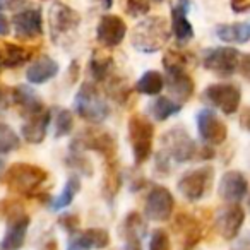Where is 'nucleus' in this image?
Listing matches in <instances>:
<instances>
[{"mask_svg": "<svg viewBox=\"0 0 250 250\" xmlns=\"http://www.w3.org/2000/svg\"><path fill=\"white\" fill-rule=\"evenodd\" d=\"M161 146H163L161 151L177 163H188V161L199 160L206 161L214 158V149L209 144L199 146L187 132V129L180 125L171 127L161 136Z\"/></svg>", "mask_w": 250, "mask_h": 250, "instance_id": "f257e3e1", "label": "nucleus"}, {"mask_svg": "<svg viewBox=\"0 0 250 250\" xmlns=\"http://www.w3.org/2000/svg\"><path fill=\"white\" fill-rule=\"evenodd\" d=\"M46 178L48 171L31 163H14L2 171V184L22 197H36L38 188L45 184Z\"/></svg>", "mask_w": 250, "mask_h": 250, "instance_id": "f03ea898", "label": "nucleus"}, {"mask_svg": "<svg viewBox=\"0 0 250 250\" xmlns=\"http://www.w3.org/2000/svg\"><path fill=\"white\" fill-rule=\"evenodd\" d=\"M170 35V24L167 19L161 16H151L134 26L130 43L143 53H156L167 46Z\"/></svg>", "mask_w": 250, "mask_h": 250, "instance_id": "7ed1b4c3", "label": "nucleus"}, {"mask_svg": "<svg viewBox=\"0 0 250 250\" xmlns=\"http://www.w3.org/2000/svg\"><path fill=\"white\" fill-rule=\"evenodd\" d=\"M74 104L77 115L89 124H101L110 115V106L94 83H84L79 87Z\"/></svg>", "mask_w": 250, "mask_h": 250, "instance_id": "20e7f679", "label": "nucleus"}, {"mask_svg": "<svg viewBox=\"0 0 250 250\" xmlns=\"http://www.w3.org/2000/svg\"><path fill=\"white\" fill-rule=\"evenodd\" d=\"M129 141L136 167L144 165L153 154L154 125L146 117L136 113L129 118Z\"/></svg>", "mask_w": 250, "mask_h": 250, "instance_id": "39448f33", "label": "nucleus"}, {"mask_svg": "<svg viewBox=\"0 0 250 250\" xmlns=\"http://www.w3.org/2000/svg\"><path fill=\"white\" fill-rule=\"evenodd\" d=\"M117 139L113 134L101 129H86L70 144V151H93L101 154L104 161L117 160Z\"/></svg>", "mask_w": 250, "mask_h": 250, "instance_id": "423d86ee", "label": "nucleus"}, {"mask_svg": "<svg viewBox=\"0 0 250 250\" xmlns=\"http://www.w3.org/2000/svg\"><path fill=\"white\" fill-rule=\"evenodd\" d=\"M81 24V16L77 11L69 7L67 4L57 2L50 7L48 12V28L50 36L53 43H62L63 40L69 38L72 33L77 31Z\"/></svg>", "mask_w": 250, "mask_h": 250, "instance_id": "0eeeda50", "label": "nucleus"}, {"mask_svg": "<svg viewBox=\"0 0 250 250\" xmlns=\"http://www.w3.org/2000/svg\"><path fill=\"white\" fill-rule=\"evenodd\" d=\"M212 180H214V168L212 167H201L195 170L187 171L182 175L178 180V192L184 195L187 201L197 202L204 199L211 192Z\"/></svg>", "mask_w": 250, "mask_h": 250, "instance_id": "6e6552de", "label": "nucleus"}, {"mask_svg": "<svg viewBox=\"0 0 250 250\" xmlns=\"http://www.w3.org/2000/svg\"><path fill=\"white\" fill-rule=\"evenodd\" d=\"M202 98L212 106L219 108L225 115H233L238 111L240 103H242V89L236 84L216 83L206 87Z\"/></svg>", "mask_w": 250, "mask_h": 250, "instance_id": "1a4fd4ad", "label": "nucleus"}, {"mask_svg": "<svg viewBox=\"0 0 250 250\" xmlns=\"http://www.w3.org/2000/svg\"><path fill=\"white\" fill-rule=\"evenodd\" d=\"M242 53L231 46H218V48L206 50L202 57L204 69L211 70L219 77H229L238 70Z\"/></svg>", "mask_w": 250, "mask_h": 250, "instance_id": "9d476101", "label": "nucleus"}, {"mask_svg": "<svg viewBox=\"0 0 250 250\" xmlns=\"http://www.w3.org/2000/svg\"><path fill=\"white\" fill-rule=\"evenodd\" d=\"M175 209V199L171 192L163 185H156L151 188V192L146 197V204H144V214L151 219V221L165 223L171 218Z\"/></svg>", "mask_w": 250, "mask_h": 250, "instance_id": "9b49d317", "label": "nucleus"}, {"mask_svg": "<svg viewBox=\"0 0 250 250\" xmlns=\"http://www.w3.org/2000/svg\"><path fill=\"white\" fill-rule=\"evenodd\" d=\"M197 120V130L201 139L209 146H219L228 137V127L226 124L209 108H202L195 117Z\"/></svg>", "mask_w": 250, "mask_h": 250, "instance_id": "f8f14e48", "label": "nucleus"}, {"mask_svg": "<svg viewBox=\"0 0 250 250\" xmlns=\"http://www.w3.org/2000/svg\"><path fill=\"white\" fill-rule=\"evenodd\" d=\"M245 223V209L242 208L240 202H229L225 208H221L216 214L214 226L216 231L225 240H235L238 236Z\"/></svg>", "mask_w": 250, "mask_h": 250, "instance_id": "ddd939ff", "label": "nucleus"}, {"mask_svg": "<svg viewBox=\"0 0 250 250\" xmlns=\"http://www.w3.org/2000/svg\"><path fill=\"white\" fill-rule=\"evenodd\" d=\"M16 36L22 42H35L43 35V16L38 7L19 11L12 18Z\"/></svg>", "mask_w": 250, "mask_h": 250, "instance_id": "4468645a", "label": "nucleus"}, {"mask_svg": "<svg viewBox=\"0 0 250 250\" xmlns=\"http://www.w3.org/2000/svg\"><path fill=\"white\" fill-rule=\"evenodd\" d=\"M127 24L120 16L104 14L96 26V40L103 48H115L124 42Z\"/></svg>", "mask_w": 250, "mask_h": 250, "instance_id": "2eb2a0df", "label": "nucleus"}, {"mask_svg": "<svg viewBox=\"0 0 250 250\" xmlns=\"http://www.w3.org/2000/svg\"><path fill=\"white\" fill-rule=\"evenodd\" d=\"M50 120H52V111L46 106H42L40 110L26 115L24 124H22V127H21L22 137L26 139V143L42 144L46 137Z\"/></svg>", "mask_w": 250, "mask_h": 250, "instance_id": "dca6fc26", "label": "nucleus"}, {"mask_svg": "<svg viewBox=\"0 0 250 250\" xmlns=\"http://www.w3.org/2000/svg\"><path fill=\"white\" fill-rule=\"evenodd\" d=\"M190 0H175L171 5V24L170 31L173 33L178 45H185L194 38V28L188 21Z\"/></svg>", "mask_w": 250, "mask_h": 250, "instance_id": "f3484780", "label": "nucleus"}, {"mask_svg": "<svg viewBox=\"0 0 250 250\" xmlns=\"http://www.w3.org/2000/svg\"><path fill=\"white\" fill-rule=\"evenodd\" d=\"M5 221H7V229H5L0 247H2V250H19L26 242V235H28L31 218L24 211L5 219Z\"/></svg>", "mask_w": 250, "mask_h": 250, "instance_id": "a211bd4d", "label": "nucleus"}, {"mask_svg": "<svg viewBox=\"0 0 250 250\" xmlns=\"http://www.w3.org/2000/svg\"><path fill=\"white\" fill-rule=\"evenodd\" d=\"M165 72H167L165 84L168 86V91L175 98V101L184 104L185 101L190 100L195 91V83L187 69L178 67V69H167Z\"/></svg>", "mask_w": 250, "mask_h": 250, "instance_id": "6ab92c4d", "label": "nucleus"}, {"mask_svg": "<svg viewBox=\"0 0 250 250\" xmlns=\"http://www.w3.org/2000/svg\"><path fill=\"white\" fill-rule=\"evenodd\" d=\"M110 245V233L103 228H87L70 233L67 250H103Z\"/></svg>", "mask_w": 250, "mask_h": 250, "instance_id": "aec40b11", "label": "nucleus"}, {"mask_svg": "<svg viewBox=\"0 0 250 250\" xmlns=\"http://www.w3.org/2000/svg\"><path fill=\"white\" fill-rule=\"evenodd\" d=\"M219 197L226 202H240L247 197L249 192V182L245 175L238 170H229L221 177L219 182Z\"/></svg>", "mask_w": 250, "mask_h": 250, "instance_id": "412c9836", "label": "nucleus"}, {"mask_svg": "<svg viewBox=\"0 0 250 250\" xmlns=\"http://www.w3.org/2000/svg\"><path fill=\"white\" fill-rule=\"evenodd\" d=\"M173 229L182 236L184 250H194L202 238V225L190 212H180L173 221Z\"/></svg>", "mask_w": 250, "mask_h": 250, "instance_id": "4be33fe9", "label": "nucleus"}, {"mask_svg": "<svg viewBox=\"0 0 250 250\" xmlns=\"http://www.w3.org/2000/svg\"><path fill=\"white\" fill-rule=\"evenodd\" d=\"M125 240V250H143V236L146 233V221L137 211L125 216L122 226Z\"/></svg>", "mask_w": 250, "mask_h": 250, "instance_id": "5701e85b", "label": "nucleus"}, {"mask_svg": "<svg viewBox=\"0 0 250 250\" xmlns=\"http://www.w3.org/2000/svg\"><path fill=\"white\" fill-rule=\"evenodd\" d=\"M59 63L52 57L42 55L35 62H31V65L28 67V72H26V77L31 84H45L59 74Z\"/></svg>", "mask_w": 250, "mask_h": 250, "instance_id": "b1692460", "label": "nucleus"}, {"mask_svg": "<svg viewBox=\"0 0 250 250\" xmlns=\"http://www.w3.org/2000/svg\"><path fill=\"white\" fill-rule=\"evenodd\" d=\"M12 106H18L19 111L22 113V117H26V115L45 106V104H43L42 98L38 96V93L33 87L19 84V86L12 87Z\"/></svg>", "mask_w": 250, "mask_h": 250, "instance_id": "393cba45", "label": "nucleus"}, {"mask_svg": "<svg viewBox=\"0 0 250 250\" xmlns=\"http://www.w3.org/2000/svg\"><path fill=\"white\" fill-rule=\"evenodd\" d=\"M122 184V170L118 160L104 161V173H103V184H101V194L108 202H111L117 197Z\"/></svg>", "mask_w": 250, "mask_h": 250, "instance_id": "a878e982", "label": "nucleus"}, {"mask_svg": "<svg viewBox=\"0 0 250 250\" xmlns=\"http://www.w3.org/2000/svg\"><path fill=\"white\" fill-rule=\"evenodd\" d=\"M216 36L223 43L231 45H245L250 40V24L249 22H231V24H219L216 28Z\"/></svg>", "mask_w": 250, "mask_h": 250, "instance_id": "bb28decb", "label": "nucleus"}, {"mask_svg": "<svg viewBox=\"0 0 250 250\" xmlns=\"http://www.w3.org/2000/svg\"><path fill=\"white\" fill-rule=\"evenodd\" d=\"M113 69H115L113 57L104 52V50H94L89 60V72L93 76V79L104 83L113 74Z\"/></svg>", "mask_w": 250, "mask_h": 250, "instance_id": "cd10ccee", "label": "nucleus"}, {"mask_svg": "<svg viewBox=\"0 0 250 250\" xmlns=\"http://www.w3.org/2000/svg\"><path fill=\"white\" fill-rule=\"evenodd\" d=\"M182 106H184V104L178 103V101H175V100H171V98L160 96L151 103L149 111H151V115H153L154 120L165 122V120H168V118L173 117V115L180 113Z\"/></svg>", "mask_w": 250, "mask_h": 250, "instance_id": "c85d7f7f", "label": "nucleus"}, {"mask_svg": "<svg viewBox=\"0 0 250 250\" xmlns=\"http://www.w3.org/2000/svg\"><path fill=\"white\" fill-rule=\"evenodd\" d=\"M79 190H81L79 177H77V175H70V177L67 178V184H65V187H63V190L60 192L57 197H53L52 204H50L52 211H62V209L69 208L74 202V199H76Z\"/></svg>", "mask_w": 250, "mask_h": 250, "instance_id": "c756f323", "label": "nucleus"}, {"mask_svg": "<svg viewBox=\"0 0 250 250\" xmlns=\"http://www.w3.org/2000/svg\"><path fill=\"white\" fill-rule=\"evenodd\" d=\"M165 87V77L158 70H146L136 84V91L146 96H154L160 94Z\"/></svg>", "mask_w": 250, "mask_h": 250, "instance_id": "7c9ffc66", "label": "nucleus"}, {"mask_svg": "<svg viewBox=\"0 0 250 250\" xmlns=\"http://www.w3.org/2000/svg\"><path fill=\"white\" fill-rule=\"evenodd\" d=\"M106 93L111 100H115L118 104H125L127 100L130 98L132 93V87L129 86V81L124 79V77H115L111 74L106 79Z\"/></svg>", "mask_w": 250, "mask_h": 250, "instance_id": "2f4dec72", "label": "nucleus"}, {"mask_svg": "<svg viewBox=\"0 0 250 250\" xmlns=\"http://www.w3.org/2000/svg\"><path fill=\"white\" fill-rule=\"evenodd\" d=\"M21 146V139L11 125L0 124V154H9Z\"/></svg>", "mask_w": 250, "mask_h": 250, "instance_id": "473e14b6", "label": "nucleus"}, {"mask_svg": "<svg viewBox=\"0 0 250 250\" xmlns=\"http://www.w3.org/2000/svg\"><path fill=\"white\" fill-rule=\"evenodd\" d=\"M74 130V115L67 108H60L57 111L55 118V139H62V137L72 134Z\"/></svg>", "mask_w": 250, "mask_h": 250, "instance_id": "72a5a7b5", "label": "nucleus"}, {"mask_svg": "<svg viewBox=\"0 0 250 250\" xmlns=\"http://www.w3.org/2000/svg\"><path fill=\"white\" fill-rule=\"evenodd\" d=\"M190 63V55L187 52H180V50H168L163 55V67L167 69H187Z\"/></svg>", "mask_w": 250, "mask_h": 250, "instance_id": "f704fd0d", "label": "nucleus"}, {"mask_svg": "<svg viewBox=\"0 0 250 250\" xmlns=\"http://www.w3.org/2000/svg\"><path fill=\"white\" fill-rule=\"evenodd\" d=\"M65 163H67V167H69V168H72V170L86 175V177H93V173H94V171H93L94 170L93 163H91L86 156H83V154H81V151H72V154H70V156H67Z\"/></svg>", "mask_w": 250, "mask_h": 250, "instance_id": "c9c22d12", "label": "nucleus"}, {"mask_svg": "<svg viewBox=\"0 0 250 250\" xmlns=\"http://www.w3.org/2000/svg\"><path fill=\"white\" fill-rule=\"evenodd\" d=\"M24 206L22 202H19L18 199H2L0 201V218L9 219L12 216L19 214V212H24Z\"/></svg>", "mask_w": 250, "mask_h": 250, "instance_id": "e433bc0d", "label": "nucleus"}, {"mask_svg": "<svg viewBox=\"0 0 250 250\" xmlns=\"http://www.w3.org/2000/svg\"><path fill=\"white\" fill-rule=\"evenodd\" d=\"M151 11L149 0H125V12L130 18H141Z\"/></svg>", "mask_w": 250, "mask_h": 250, "instance_id": "4c0bfd02", "label": "nucleus"}, {"mask_svg": "<svg viewBox=\"0 0 250 250\" xmlns=\"http://www.w3.org/2000/svg\"><path fill=\"white\" fill-rule=\"evenodd\" d=\"M149 250H171L170 236L165 229H154L149 240Z\"/></svg>", "mask_w": 250, "mask_h": 250, "instance_id": "58836bf2", "label": "nucleus"}, {"mask_svg": "<svg viewBox=\"0 0 250 250\" xmlns=\"http://www.w3.org/2000/svg\"><path fill=\"white\" fill-rule=\"evenodd\" d=\"M59 225L62 226L63 229H67L69 233H74V231H77V228H79V225H81L79 216L72 214V212H67V214L59 218Z\"/></svg>", "mask_w": 250, "mask_h": 250, "instance_id": "ea45409f", "label": "nucleus"}, {"mask_svg": "<svg viewBox=\"0 0 250 250\" xmlns=\"http://www.w3.org/2000/svg\"><path fill=\"white\" fill-rule=\"evenodd\" d=\"M29 0H0V12H14L22 9Z\"/></svg>", "mask_w": 250, "mask_h": 250, "instance_id": "a19ab883", "label": "nucleus"}, {"mask_svg": "<svg viewBox=\"0 0 250 250\" xmlns=\"http://www.w3.org/2000/svg\"><path fill=\"white\" fill-rule=\"evenodd\" d=\"M12 106V87L0 84V108L7 110Z\"/></svg>", "mask_w": 250, "mask_h": 250, "instance_id": "79ce46f5", "label": "nucleus"}, {"mask_svg": "<svg viewBox=\"0 0 250 250\" xmlns=\"http://www.w3.org/2000/svg\"><path fill=\"white\" fill-rule=\"evenodd\" d=\"M229 5H231V11L236 14H243L250 9V0H229Z\"/></svg>", "mask_w": 250, "mask_h": 250, "instance_id": "37998d69", "label": "nucleus"}, {"mask_svg": "<svg viewBox=\"0 0 250 250\" xmlns=\"http://www.w3.org/2000/svg\"><path fill=\"white\" fill-rule=\"evenodd\" d=\"M11 33V22L4 16V12H0V36H7Z\"/></svg>", "mask_w": 250, "mask_h": 250, "instance_id": "c03bdc74", "label": "nucleus"}, {"mask_svg": "<svg viewBox=\"0 0 250 250\" xmlns=\"http://www.w3.org/2000/svg\"><path fill=\"white\" fill-rule=\"evenodd\" d=\"M100 5L104 9V11H108V9L113 5V0H100Z\"/></svg>", "mask_w": 250, "mask_h": 250, "instance_id": "a18cd8bd", "label": "nucleus"}, {"mask_svg": "<svg viewBox=\"0 0 250 250\" xmlns=\"http://www.w3.org/2000/svg\"><path fill=\"white\" fill-rule=\"evenodd\" d=\"M247 117H249V110H243V113H242V127L243 129H247Z\"/></svg>", "mask_w": 250, "mask_h": 250, "instance_id": "49530a36", "label": "nucleus"}, {"mask_svg": "<svg viewBox=\"0 0 250 250\" xmlns=\"http://www.w3.org/2000/svg\"><path fill=\"white\" fill-rule=\"evenodd\" d=\"M2 171H4V160L0 158V173H2Z\"/></svg>", "mask_w": 250, "mask_h": 250, "instance_id": "de8ad7c7", "label": "nucleus"}, {"mask_svg": "<svg viewBox=\"0 0 250 250\" xmlns=\"http://www.w3.org/2000/svg\"><path fill=\"white\" fill-rule=\"evenodd\" d=\"M149 2H163V0H149Z\"/></svg>", "mask_w": 250, "mask_h": 250, "instance_id": "09e8293b", "label": "nucleus"}]
</instances>
